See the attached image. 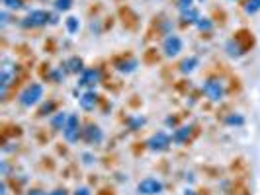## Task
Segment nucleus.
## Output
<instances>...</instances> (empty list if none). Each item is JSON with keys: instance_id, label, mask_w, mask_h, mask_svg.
Masks as SVG:
<instances>
[{"instance_id": "f257e3e1", "label": "nucleus", "mask_w": 260, "mask_h": 195, "mask_svg": "<svg viewBox=\"0 0 260 195\" xmlns=\"http://www.w3.org/2000/svg\"><path fill=\"white\" fill-rule=\"evenodd\" d=\"M43 98V86L41 84H30L26 90H22V94H20V104L24 106V107H32V106H36L39 100Z\"/></svg>"}, {"instance_id": "f03ea898", "label": "nucleus", "mask_w": 260, "mask_h": 195, "mask_svg": "<svg viewBox=\"0 0 260 195\" xmlns=\"http://www.w3.org/2000/svg\"><path fill=\"white\" fill-rule=\"evenodd\" d=\"M49 20H53V16H51L49 12H45V10H34V12H30V14L22 20V26H24V28H41V26H45Z\"/></svg>"}, {"instance_id": "7ed1b4c3", "label": "nucleus", "mask_w": 260, "mask_h": 195, "mask_svg": "<svg viewBox=\"0 0 260 195\" xmlns=\"http://www.w3.org/2000/svg\"><path fill=\"white\" fill-rule=\"evenodd\" d=\"M204 94L211 100V102H221L223 96H225V86L221 80L217 78H209L205 84H204Z\"/></svg>"}, {"instance_id": "20e7f679", "label": "nucleus", "mask_w": 260, "mask_h": 195, "mask_svg": "<svg viewBox=\"0 0 260 195\" xmlns=\"http://www.w3.org/2000/svg\"><path fill=\"white\" fill-rule=\"evenodd\" d=\"M63 135H65V139L69 142H76L78 141V137H80V121H78V117L74 113L69 115V119L65 123V129H63Z\"/></svg>"}, {"instance_id": "39448f33", "label": "nucleus", "mask_w": 260, "mask_h": 195, "mask_svg": "<svg viewBox=\"0 0 260 195\" xmlns=\"http://www.w3.org/2000/svg\"><path fill=\"white\" fill-rule=\"evenodd\" d=\"M170 142H172V139H170L167 133L161 131V133L153 135V137L147 141V146H149V150H153V152H165V150H168Z\"/></svg>"}, {"instance_id": "423d86ee", "label": "nucleus", "mask_w": 260, "mask_h": 195, "mask_svg": "<svg viewBox=\"0 0 260 195\" xmlns=\"http://www.w3.org/2000/svg\"><path fill=\"white\" fill-rule=\"evenodd\" d=\"M137 191L141 195H159L163 191V181L157 179V177H145V179L139 181Z\"/></svg>"}, {"instance_id": "0eeeda50", "label": "nucleus", "mask_w": 260, "mask_h": 195, "mask_svg": "<svg viewBox=\"0 0 260 195\" xmlns=\"http://www.w3.org/2000/svg\"><path fill=\"white\" fill-rule=\"evenodd\" d=\"M163 51L167 57H176L180 51H182V39L178 35H167L165 41H163Z\"/></svg>"}, {"instance_id": "6e6552de", "label": "nucleus", "mask_w": 260, "mask_h": 195, "mask_svg": "<svg viewBox=\"0 0 260 195\" xmlns=\"http://www.w3.org/2000/svg\"><path fill=\"white\" fill-rule=\"evenodd\" d=\"M14 76H16V67L10 61H4V65H2V78H0V82H2V84H0V90H2V94H6V90L12 84Z\"/></svg>"}, {"instance_id": "1a4fd4ad", "label": "nucleus", "mask_w": 260, "mask_h": 195, "mask_svg": "<svg viewBox=\"0 0 260 195\" xmlns=\"http://www.w3.org/2000/svg\"><path fill=\"white\" fill-rule=\"evenodd\" d=\"M100 82V71L98 69H84L80 72V86H86V88H94L96 84Z\"/></svg>"}, {"instance_id": "9d476101", "label": "nucleus", "mask_w": 260, "mask_h": 195, "mask_svg": "<svg viewBox=\"0 0 260 195\" xmlns=\"http://www.w3.org/2000/svg\"><path fill=\"white\" fill-rule=\"evenodd\" d=\"M84 141L86 142H90V144H98L102 139H104V133H102V129L98 127V125H88L86 129H84Z\"/></svg>"}, {"instance_id": "9b49d317", "label": "nucleus", "mask_w": 260, "mask_h": 195, "mask_svg": "<svg viewBox=\"0 0 260 195\" xmlns=\"http://www.w3.org/2000/svg\"><path fill=\"white\" fill-rule=\"evenodd\" d=\"M78 102H80V107H82V109L90 111V109L96 107V104H98V96H96V92H86V94L80 96Z\"/></svg>"}, {"instance_id": "f8f14e48", "label": "nucleus", "mask_w": 260, "mask_h": 195, "mask_svg": "<svg viewBox=\"0 0 260 195\" xmlns=\"http://www.w3.org/2000/svg\"><path fill=\"white\" fill-rule=\"evenodd\" d=\"M65 69H67V72H82L84 71V65H82V59L80 57H71L67 63H65Z\"/></svg>"}, {"instance_id": "ddd939ff", "label": "nucleus", "mask_w": 260, "mask_h": 195, "mask_svg": "<svg viewBox=\"0 0 260 195\" xmlns=\"http://www.w3.org/2000/svg\"><path fill=\"white\" fill-rule=\"evenodd\" d=\"M190 133H192V127H190V125H188V127H180V129L172 135V142H176V144L186 142V141H188V137H190Z\"/></svg>"}, {"instance_id": "4468645a", "label": "nucleus", "mask_w": 260, "mask_h": 195, "mask_svg": "<svg viewBox=\"0 0 260 195\" xmlns=\"http://www.w3.org/2000/svg\"><path fill=\"white\" fill-rule=\"evenodd\" d=\"M198 63H200V61H198L196 57L184 59V61L180 63V72H184V74H190V72H192V71H194V69L198 67Z\"/></svg>"}, {"instance_id": "2eb2a0df", "label": "nucleus", "mask_w": 260, "mask_h": 195, "mask_svg": "<svg viewBox=\"0 0 260 195\" xmlns=\"http://www.w3.org/2000/svg\"><path fill=\"white\" fill-rule=\"evenodd\" d=\"M135 67H137V61H135V59H127V61L117 63V71H119V72H133Z\"/></svg>"}, {"instance_id": "dca6fc26", "label": "nucleus", "mask_w": 260, "mask_h": 195, "mask_svg": "<svg viewBox=\"0 0 260 195\" xmlns=\"http://www.w3.org/2000/svg\"><path fill=\"white\" fill-rule=\"evenodd\" d=\"M67 119H69V115L65 113V111H61V113H57L53 119H51V125H53V129H65V123H67Z\"/></svg>"}, {"instance_id": "f3484780", "label": "nucleus", "mask_w": 260, "mask_h": 195, "mask_svg": "<svg viewBox=\"0 0 260 195\" xmlns=\"http://www.w3.org/2000/svg\"><path fill=\"white\" fill-rule=\"evenodd\" d=\"M227 53H229L231 57H241V55H242V47L233 39V41L227 43Z\"/></svg>"}, {"instance_id": "a211bd4d", "label": "nucleus", "mask_w": 260, "mask_h": 195, "mask_svg": "<svg viewBox=\"0 0 260 195\" xmlns=\"http://www.w3.org/2000/svg\"><path fill=\"white\" fill-rule=\"evenodd\" d=\"M182 20L184 22H188V24H198V20H200V14L192 8V10H186V12H182Z\"/></svg>"}, {"instance_id": "6ab92c4d", "label": "nucleus", "mask_w": 260, "mask_h": 195, "mask_svg": "<svg viewBox=\"0 0 260 195\" xmlns=\"http://www.w3.org/2000/svg\"><path fill=\"white\" fill-rule=\"evenodd\" d=\"M244 12H246V14H256V12H260V0H248L246 6H244Z\"/></svg>"}, {"instance_id": "aec40b11", "label": "nucleus", "mask_w": 260, "mask_h": 195, "mask_svg": "<svg viewBox=\"0 0 260 195\" xmlns=\"http://www.w3.org/2000/svg\"><path fill=\"white\" fill-rule=\"evenodd\" d=\"M2 4H4V8H8V10H20L24 4H22V0H2Z\"/></svg>"}, {"instance_id": "412c9836", "label": "nucleus", "mask_w": 260, "mask_h": 195, "mask_svg": "<svg viewBox=\"0 0 260 195\" xmlns=\"http://www.w3.org/2000/svg\"><path fill=\"white\" fill-rule=\"evenodd\" d=\"M73 6V0H55V8L61 12H67Z\"/></svg>"}, {"instance_id": "4be33fe9", "label": "nucleus", "mask_w": 260, "mask_h": 195, "mask_svg": "<svg viewBox=\"0 0 260 195\" xmlns=\"http://www.w3.org/2000/svg\"><path fill=\"white\" fill-rule=\"evenodd\" d=\"M65 24H67V30H69L71 34H74V32L78 30V18H73V16H71V18H67Z\"/></svg>"}, {"instance_id": "5701e85b", "label": "nucleus", "mask_w": 260, "mask_h": 195, "mask_svg": "<svg viewBox=\"0 0 260 195\" xmlns=\"http://www.w3.org/2000/svg\"><path fill=\"white\" fill-rule=\"evenodd\" d=\"M194 8V0H178V10L180 12H186V10H192Z\"/></svg>"}, {"instance_id": "b1692460", "label": "nucleus", "mask_w": 260, "mask_h": 195, "mask_svg": "<svg viewBox=\"0 0 260 195\" xmlns=\"http://www.w3.org/2000/svg\"><path fill=\"white\" fill-rule=\"evenodd\" d=\"M196 26H198V28H200L202 32H204V30H205V32H209V30H211V22H209L207 18H200Z\"/></svg>"}, {"instance_id": "393cba45", "label": "nucleus", "mask_w": 260, "mask_h": 195, "mask_svg": "<svg viewBox=\"0 0 260 195\" xmlns=\"http://www.w3.org/2000/svg\"><path fill=\"white\" fill-rule=\"evenodd\" d=\"M227 123H229V125H241V123H242V117H239V115H231V117L227 119Z\"/></svg>"}, {"instance_id": "a878e982", "label": "nucleus", "mask_w": 260, "mask_h": 195, "mask_svg": "<svg viewBox=\"0 0 260 195\" xmlns=\"http://www.w3.org/2000/svg\"><path fill=\"white\" fill-rule=\"evenodd\" d=\"M53 107H55V104H53V102H49L47 106H43V107H41V115H47V113H49Z\"/></svg>"}, {"instance_id": "bb28decb", "label": "nucleus", "mask_w": 260, "mask_h": 195, "mask_svg": "<svg viewBox=\"0 0 260 195\" xmlns=\"http://www.w3.org/2000/svg\"><path fill=\"white\" fill-rule=\"evenodd\" d=\"M74 195H90V189H88V187H78V189L74 191Z\"/></svg>"}, {"instance_id": "cd10ccee", "label": "nucleus", "mask_w": 260, "mask_h": 195, "mask_svg": "<svg viewBox=\"0 0 260 195\" xmlns=\"http://www.w3.org/2000/svg\"><path fill=\"white\" fill-rule=\"evenodd\" d=\"M49 195H67V191H65V189H55V191H51Z\"/></svg>"}, {"instance_id": "c85d7f7f", "label": "nucleus", "mask_w": 260, "mask_h": 195, "mask_svg": "<svg viewBox=\"0 0 260 195\" xmlns=\"http://www.w3.org/2000/svg\"><path fill=\"white\" fill-rule=\"evenodd\" d=\"M0 18H2V26H6V24H8V14H6V12L0 14Z\"/></svg>"}, {"instance_id": "c756f323", "label": "nucleus", "mask_w": 260, "mask_h": 195, "mask_svg": "<svg viewBox=\"0 0 260 195\" xmlns=\"http://www.w3.org/2000/svg\"><path fill=\"white\" fill-rule=\"evenodd\" d=\"M28 195H45V193H43V191H39V189H32Z\"/></svg>"}]
</instances>
